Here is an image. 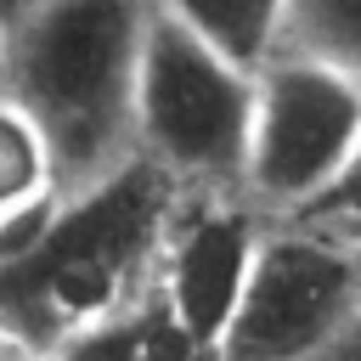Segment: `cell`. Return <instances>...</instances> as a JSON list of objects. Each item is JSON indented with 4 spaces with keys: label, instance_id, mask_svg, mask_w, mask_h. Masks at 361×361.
<instances>
[{
    "label": "cell",
    "instance_id": "6da1fadb",
    "mask_svg": "<svg viewBox=\"0 0 361 361\" xmlns=\"http://www.w3.org/2000/svg\"><path fill=\"white\" fill-rule=\"evenodd\" d=\"M180 197L186 192L147 158L62 197L28 237L0 248V338L45 361L79 333L147 305Z\"/></svg>",
    "mask_w": 361,
    "mask_h": 361
},
{
    "label": "cell",
    "instance_id": "7a4b0ae2",
    "mask_svg": "<svg viewBox=\"0 0 361 361\" xmlns=\"http://www.w3.org/2000/svg\"><path fill=\"white\" fill-rule=\"evenodd\" d=\"M147 6L39 0L0 6V96L51 141L62 197H79L141 158L135 79Z\"/></svg>",
    "mask_w": 361,
    "mask_h": 361
},
{
    "label": "cell",
    "instance_id": "3957f363",
    "mask_svg": "<svg viewBox=\"0 0 361 361\" xmlns=\"http://www.w3.org/2000/svg\"><path fill=\"white\" fill-rule=\"evenodd\" d=\"M259 79L226 68L175 6H147L135 141L186 197H243Z\"/></svg>",
    "mask_w": 361,
    "mask_h": 361
},
{
    "label": "cell",
    "instance_id": "277c9868",
    "mask_svg": "<svg viewBox=\"0 0 361 361\" xmlns=\"http://www.w3.org/2000/svg\"><path fill=\"white\" fill-rule=\"evenodd\" d=\"M361 333V243L282 226L265 237L214 361H327Z\"/></svg>",
    "mask_w": 361,
    "mask_h": 361
},
{
    "label": "cell",
    "instance_id": "5b68a950",
    "mask_svg": "<svg viewBox=\"0 0 361 361\" xmlns=\"http://www.w3.org/2000/svg\"><path fill=\"white\" fill-rule=\"evenodd\" d=\"M355 141H361V90L344 73L282 51L259 73L243 203H254L276 226L305 214L338 180Z\"/></svg>",
    "mask_w": 361,
    "mask_h": 361
},
{
    "label": "cell",
    "instance_id": "8992f818",
    "mask_svg": "<svg viewBox=\"0 0 361 361\" xmlns=\"http://www.w3.org/2000/svg\"><path fill=\"white\" fill-rule=\"evenodd\" d=\"M265 237V214L243 197H180L152 293L192 361H214L220 338L231 333Z\"/></svg>",
    "mask_w": 361,
    "mask_h": 361
},
{
    "label": "cell",
    "instance_id": "52a82bcc",
    "mask_svg": "<svg viewBox=\"0 0 361 361\" xmlns=\"http://www.w3.org/2000/svg\"><path fill=\"white\" fill-rule=\"evenodd\" d=\"M180 23L237 73L259 79L282 45H288V0H209V6H192V0H175Z\"/></svg>",
    "mask_w": 361,
    "mask_h": 361
},
{
    "label": "cell",
    "instance_id": "ba28073f",
    "mask_svg": "<svg viewBox=\"0 0 361 361\" xmlns=\"http://www.w3.org/2000/svg\"><path fill=\"white\" fill-rule=\"evenodd\" d=\"M56 203H62V180L51 141L17 102L0 96V237L45 220Z\"/></svg>",
    "mask_w": 361,
    "mask_h": 361
},
{
    "label": "cell",
    "instance_id": "9c48e42d",
    "mask_svg": "<svg viewBox=\"0 0 361 361\" xmlns=\"http://www.w3.org/2000/svg\"><path fill=\"white\" fill-rule=\"evenodd\" d=\"M361 90V0H288V45Z\"/></svg>",
    "mask_w": 361,
    "mask_h": 361
},
{
    "label": "cell",
    "instance_id": "30bf717a",
    "mask_svg": "<svg viewBox=\"0 0 361 361\" xmlns=\"http://www.w3.org/2000/svg\"><path fill=\"white\" fill-rule=\"evenodd\" d=\"M45 361H192V355H186V344L175 338V327H169V316H164V305H158V293H152V299L135 305L130 316L79 333L73 344H62V350L45 355Z\"/></svg>",
    "mask_w": 361,
    "mask_h": 361
},
{
    "label": "cell",
    "instance_id": "8fae6325",
    "mask_svg": "<svg viewBox=\"0 0 361 361\" xmlns=\"http://www.w3.org/2000/svg\"><path fill=\"white\" fill-rule=\"evenodd\" d=\"M282 226H299V231H322V237H338V243H361V141L350 152V164L338 169V180L293 220Z\"/></svg>",
    "mask_w": 361,
    "mask_h": 361
},
{
    "label": "cell",
    "instance_id": "7c38bea8",
    "mask_svg": "<svg viewBox=\"0 0 361 361\" xmlns=\"http://www.w3.org/2000/svg\"><path fill=\"white\" fill-rule=\"evenodd\" d=\"M0 361H28V355H17V350H11L6 338H0Z\"/></svg>",
    "mask_w": 361,
    "mask_h": 361
}]
</instances>
